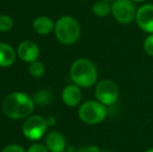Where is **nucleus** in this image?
<instances>
[{
	"label": "nucleus",
	"instance_id": "nucleus-1",
	"mask_svg": "<svg viewBox=\"0 0 153 152\" xmlns=\"http://www.w3.org/2000/svg\"><path fill=\"white\" fill-rule=\"evenodd\" d=\"M34 108V100L22 92H13L3 100L2 110L12 120H23L30 117Z\"/></svg>",
	"mask_w": 153,
	"mask_h": 152
},
{
	"label": "nucleus",
	"instance_id": "nucleus-2",
	"mask_svg": "<svg viewBox=\"0 0 153 152\" xmlns=\"http://www.w3.org/2000/svg\"><path fill=\"white\" fill-rule=\"evenodd\" d=\"M70 78L79 87H91L98 82V69L89 59H77L70 68Z\"/></svg>",
	"mask_w": 153,
	"mask_h": 152
},
{
	"label": "nucleus",
	"instance_id": "nucleus-3",
	"mask_svg": "<svg viewBox=\"0 0 153 152\" xmlns=\"http://www.w3.org/2000/svg\"><path fill=\"white\" fill-rule=\"evenodd\" d=\"M80 25L72 16H62L55 23V37L62 45H74L80 38Z\"/></svg>",
	"mask_w": 153,
	"mask_h": 152
},
{
	"label": "nucleus",
	"instance_id": "nucleus-4",
	"mask_svg": "<svg viewBox=\"0 0 153 152\" xmlns=\"http://www.w3.org/2000/svg\"><path fill=\"white\" fill-rule=\"evenodd\" d=\"M107 106L98 100H87L78 108V117L88 125H97L106 119Z\"/></svg>",
	"mask_w": 153,
	"mask_h": 152
},
{
	"label": "nucleus",
	"instance_id": "nucleus-5",
	"mask_svg": "<svg viewBox=\"0 0 153 152\" xmlns=\"http://www.w3.org/2000/svg\"><path fill=\"white\" fill-rule=\"evenodd\" d=\"M137 8L131 0H114L111 2V15L118 23L123 25L135 21Z\"/></svg>",
	"mask_w": 153,
	"mask_h": 152
},
{
	"label": "nucleus",
	"instance_id": "nucleus-6",
	"mask_svg": "<svg viewBox=\"0 0 153 152\" xmlns=\"http://www.w3.org/2000/svg\"><path fill=\"white\" fill-rule=\"evenodd\" d=\"M95 98L106 106L113 105L119 99V87L111 79H102L95 85Z\"/></svg>",
	"mask_w": 153,
	"mask_h": 152
},
{
	"label": "nucleus",
	"instance_id": "nucleus-7",
	"mask_svg": "<svg viewBox=\"0 0 153 152\" xmlns=\"http://www.w3.org/2000/svg\"><path fill=\"white\" fill-rule=\"evenodd\" d=\"M47 128H48V124H47L46 118L31 115L30 117L25 119L22 131L27 140L38 141L46 133Z\"/></svg>",
	"mask_w": 153,
	"mask_h": 152
},
{
	"label": "nucleus",
	"instance_id": "nucleus-8",
	"mask_svg": "<svg viewBox=\"0 0 153 152\" xmlns=\"http://www.w3.org/2000/svg\"><path fill=\"white\" fill-rule=\"evenodd\" d=\"M135 22L144 33H153V3H143L137 8Z\"/></svg>",
	"mask_w": 153,
	"mask_h": 152
},
{
	"label": "nucleus",
	"instance_id": "nucleus-9",
	"mask_svg": "<svg viewBox=\"0 0 153 152\" xmlns=\"http://www.w3.org/2000/svg\"><path fill=\"white\" fill-rule=\"evenodd\" d=\"M17 54L23 62L30 64L38 61L39 56H40V49L34 42L26 40L19 44L18 49H17Z\"/></svg>",
	"mask_w": 153,
	"mask_h": 152
},
{
	"label": "nucleus",
	"instance_id": "nucleus-10",
	"mask_svg": "<svg viewBox=\"0 0 153 152\" xmlns=\"http://www.w3.org/2000/svg\"><path fill=\"white\" fill-rule=\"evenodd\" d=\"M81 99H82V93L78 85L73 83L64 87L62 92V100L65 105L69 108H74L80 103Z\"/></svg>",
	"mask_w": 153,
	"mask_h": 152
},
{
	"label": "nucleus",
	"instance_id": "nucleus-11",
	"mask_svg": "<svg viewBox=\"0 0 153 152\" xmlns=\"http://www.w3.org/2000/svg\"><path fill=\"white\" fill-rule=\"evenodd\" d=\"M45 145L49 152H65L67 149L66 139L59 131H50L45 139Z\"/></svg>",
	"mask_w": 153,
	"mask_h": 152
},
{
	"label": "nucleus",
	"instance_id": "nucleus-12",
	"mask_svg": "<svg viewBox=\"0 0 153 152\" xmlns=\"http://www.w3.org/2000/svg\"><path fill=\"white\" fill-rule=\"evenodd\" d=\"M32 26H33L34 31L38 35L46 36L48 33H50L52 30H54L55 23H53V21L49 17L40 16L34 19L33 23H32Z\"/></svg>",
	"mask_w": 153,
	"mask_h": 152
},
{
	"label": "nucleus",
	"instance_id": "nucleus-13",
	"mask_svg": "<svg viewBox=\"0 0 153 152\" xmlns=\"http://www.w3.org/2000/svg\"><path fill=\"white\" fill-rule=\"evenodd\" d=\"M16 61V52L10 45L0 43V67H10Z\"/></svg>",
	"mask_w": 153,
	"mask_h": 152
},
{
	"label": "nucleus",
	"instance_id": "nucleus-14",
	"mask_svg": "<svg viewBox=\"0 0 153 152\" xmlns=\"http://www.w3.org/2000/svg\"><path fill=\"white\" fill-rule=\"evenodd\" d=\"M92 12L96 17L105 18L111 14V2L105 0H97L93 3Z\"/></svg>",
	"mask_w": 153,
	"mask_h": 152
},
{
	"label": "nucleus",
	"instance_id": "nucleus-15",
	"mask_svg": "<svg viewBox=\"0 0 153 152\" xmlns=\"http://www.w3.org/2000/svg\"><path fill=\"white\" fill-rule=\"evenodd\" d=\"M33 100L39 105H47L52 101V94L48 90H40L34 94Z\"/></svg>",
	"mask_w": 153,
	"mask_h": 152
},
{
	"label": "nucleus",
	"instance_id": "nucleus-16",
	"mask_svg": "<svg viewBox=\"0 0 153 152\" xmlns=\"http://www.w3.org/2000/svg\"><path fill=\"white\" fill-rule=\"evenodd\" d=\"M28 72L31 76H33L34 78H40L44 75L45 73V67L41 62H33V63H30L28 67Z\"/></svg>",
	"mask_w": 153,
	"mask_h": 152
},
{
	"label": "nucleus",
	"instance_id": "nucleus-17",
	"mask_svg": "<svg viewBox=\"0 0 153 152\" xmlns=\"http://www.w3.org/2000/svg\"><path fill=\"white\" fill-rule=\"evenodd\" d=\"M14 26V21L7 15H0V31L5 33L13 28Z\"/></svg>",
	"mask_w": 153,
	"mask_h": 152
},
{
	"label": "nucleus",
	"instance_id": "nucleus-18",
	"mask_svg": "<svg viewBox=\"0 0 153 152\" xmlns=\"http://www.w3.org/2000/svg\"><path fill=\"white\" fill-rule=\"evenodd\" d=\"M144 51L147 53L149 56H153V33L148 35L143 43Z\"/></svg>",
	"mask_w": 153,
	"mask_h": 152
},
{
	"label": "nucleus",
	"instance_id": "nucleus-19",
	"mask_svg": "<svg viewBox=\"0 0 153 152\" xmlns=\"http://www.w3.org/2000/svg\"><path fill=\"white\" fill-rule=\"evenodd\" d=\"M27 152H49L45 144H40V143H36L32 144L31 146L28 147Z\"/></svg>",
	"mask_w": 153,
	"mask_h": 152
},
{
	"label": "nucleus",
	"instance_id": "nucleus-20",
	"mask_svg": "<svg viewBox=\"0 0 153 152\" xmlns=\"http://www.w3.org/2000/svg\"><path fill=\"white\" fill-rule=\"evenodd\" d=\"M1 152H27V151H25L24 149L21 146H19V145L10 144V145H7L6 147H4Z\"/></svg>",
	"mask_w": 153,
	"mask_h": 152
},
{
	"label": "nucleus",
	"instance_id": "nucleus-21",
	"mask_svg": "<svg viewBox=\"0 0 153 152\" xmlns=\"http://www.w3.org/2000/svg\"><path fill=\"white\" fill-rule=\"evenodd\" d=\"M76 152H100L98 146H95V145H90V146H83L80 147L76 150Z\"/></svg>",
	"mask_w": 153,
	"mask_h": 152
},
{
	"label": "nucleus",
	"instance_id": "nucleus-22",
	"mask_svg": "<svg viewBox=\"0 0 153 152\" xmlns=\"http://www.w3.org/2000/svg\"><path fill=\"white\" fill-rule=\"evenodd\" d=\"M46 121H47V124H48V127H51V126H53L56 123V119H55L53 116H48V117L46 118Z\"/></svg>",
	"mask_w": 153,
	"mask_h": 152
},
{
	"label": "nucleus",
	"instance_id": "nucleus-23",
	"mask_svg": "<svg viewBox=\"0 0 153 152\" xmlns=\"http://www.w3.org/2000/svg\"><path fill=\"white\" fill-rule=\"evenodd\" d=\"M131 1H133L135 4H137V3H145L147 0H131Z\"/></svg>",
	"mask_w": 153,
	"mask_h": 152
},
{
	"label": "nucleus",
	"instance_id": "nucleus-24",
	"mask_svg": "<svg viewBox=\"0 0 153 152\" xmlns=\"http://www.w3.org/2000/svg\"><path fill=\"white\" fill-rule=\"evenodd\" d=\"M144 152H153V148L147 149V150H146V151H144Z\"/></svg>",
	"mask_w": 153,
	"mask_h": 152
},
{
	"label": "nucleus",
	"instance_id": "nucleus-25",
	"mask_svg": "<svg viewBox=\"0 0 153 152\" xmlns=\"http://www.w3.org/2000/svg\"><path fill=\"white\" fill-rule=\"evenodd\" d=\"M100 152H114V151H111V150H100Z\"/></svg>",
	"mask_w": 153,
	"mask_h": 152
},
{
	"label": "nucleus",
	"instance_id": "nucleus-26",
	"mask_svg": "<svg viewBox=\"0 0 153 152\" xmlns=\"http://www.w3.org/2000/svg\"><path fill=\"white\" fill-rule=\"evenodd\" d=\"M105 1H108V2H113L114 0H105Z\"/></svg>",
	"mask_w": 153,
	"mask_h": 152
}]
</instances>
